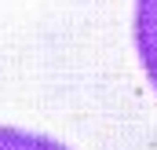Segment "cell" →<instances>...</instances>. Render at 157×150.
<instances>
[{
  "mask_svg": "<svg viewBox=\"0 0 157 150\" xmlns=\"http://www.w3.org/2000/svg\"><path fill=\"white\" fill-rule=\"evenodd\" d=\"M135 51L157 92V0H135Z\"/></svg>",
  "mask_w": 157,
  "mask_h": 150,
  "instance_id": "6da1fadb",
  "label": "cell"
},
{
  "mask_svg": "<svg viewBox=\"0 0 157 150\" xmlns=\"http://www.w3.org/2000/svg\"><path fill=\"white\" fill-rule=\"evenodd\" d=\"M0 150H70V147L44 136V132H33V128L0 124Z\"/></svg>",
  "mask_w": 157,
  "mask_h": 150,
  "instance_id": "7a4b0ae2",
  "label": "cell"
}]
</instances>
